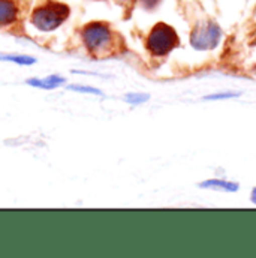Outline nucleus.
Masks as SVG:
<instances>
[{
  "label": "nucleus",
  "mask_w": 256,
  "mask_h": 258,
  "mask_svg": "<svg viewBox=\"0 0 256 258\" xmlns=\"http://www.w3.org/2000/svg\"><path fill=\"white\" fill-rule=\"evenodd\" d=\"M81 38L84 47L92 56L108 54L116 42V35L108 23L92 21L81 29Z\"/></svg>",
  "instance_id": "obj_1"
},
{
  "label": "nucleus",
  "mask_w": 256,
  "mask_h": 258,
  "mask_svg": "<svg viewBox=\"0 0 256 258\" xmlns=\"http://www.w3.org/2000/svg\"><path fill=\"white\" fill-rule=\"evenodd\" d=\"M69 14L70 9L67 5L56 0H47L33 9L30 21L41 32H53L69 18Z\"/></svg>",
  "instance_id": "obj_2"
},
{
  "label": "nucleus",
  "mask_w": 256,
  "mask_h": 258,
  "mask_svg": "<svg viewBox=\"0 0 256 258\" xmlns=\"http://www.w3.org/2000/svg\"><path fill=\"white\" fill-rule=\"evenodd\" d=\"M179 44L180 39L177 32L166 23H157L153 26L145 39V48L154 57L168 56L174 48L179 47Z\"/></svg>",
  "instance_id": "obj_3"
},
{
  "label": "nucleus",
  "mask_w": 256,
  "mask_h": 258,
  "mask_svg": "<svg viewBox=\"0 0 256 258\" xmlns=\"http://www.w3.org/2000/svg\"><path fill=\"white\" fill-rule=\"evenodd\" d=\"M222 39V29L211 20L199 21L191 33V44L198 51L214 50Z\"/></svg>",
  "instance_id": "obj_4"
},
{
  "label": "nucleus",
  "mask_w": 256,
  "mask_h": 258,
  "mask_svg": "<svg viewBox=\"0 0 256 258\" xmlns=\"http://www.w3.org/2000/svg\"><path fill=\"white\" fill-rule=\"evenodd\" d=\"M18 18V6L14 0H0V27L11 26Z\"/></svg>",
  "instance_id": "obj_5"
},
{
  "label": "nucleus",
  "mask_w": 256,
  "mask_h": 258,
  "mask_svg": "<svg viewBox=\"0 0 256 258\" xmlns=\"http://www.w3.org/2000/svg\"><path fill=\"white\" fill-rule=\"evenodd\" d=\"M204 189H214V191H225V192H235L238 191V183L229 182V180H220V179H210L199 185Z\"/></svg>",
  "instance_id": "obj_6"
},
{
  "label": "nucleus",
  "mask_w": 256,
  "mask_h": 258,
  "mask_svg": "<svg viewBox=\"0 0 256 258\" xmlns=\"http://www.w3.org/2000/svg\"><path fill=\"white\" fill-rule=\"evenodd\" d=\"M27 83L30 86H33V87H38V89L51 90V89H56L60 84H63L64 78L60 77V75H50V77H45V78H30Z\"/></svg>",
  "instance_id": "obj_7"
},
{
  "label": "nucleus",
  "mask_w": 256,
  "mask_h": 258,
  "mask_svg": "<svg viewBox=\"0 0 256 258\" xmlns=\"http://www.w3.org/2000/svg\"><path fill=\"white\" fill-rule=\"evenodd\" d=\"M0 60H3V62H12V63L21 64V66L33 64L36 62L33 57L24 56V54H6V56H0Z\"/></svg>",
  "instance_id": "obj_8"
},
{
  "label": "nucleus",
  "mask_w": 256,
  "mask_h": 258,
  "mask_svg": "<svg viewBox=\"0 0 256 258\" xmlns=\"http://www.w3.org/2000/svg\"><path fill=\"white\" fill-rule=\"evenodd\" d=\"M238 96H240V93H237V92L225 90V92H217V93L207 95L204 99H207V101H223V99H234V98H238Z\"/></svg>",
  "instance_id": "obj_9"
},
{
  "label": "nucleus",
  "mask_w": 256,
  "mask_h": 258,
  "mask_svg": "<svg viewBox=\"0 0 256 258\" xmlns=\"http://www.w3.org/2000/svg\"><path fill=\"white\" fill-rule=\"evenodd\" d=\"M148 95L145 93H129L126 95V102L132 104V105H139V104H144L148 101Z\"/></svg>",
  "instance_id": "obj_10"
},
{
  "label": "nucleus",
  "mask_w": 256,
  "mask_h": 258,
  "mask_svg": "<svg viewBox=\"0 0 256 258\" xmlns=\"http://www.w3.org/2000/svg\"><path fill=\"white\" fill-rule=\"evenodd\" d=\"M69 90H73V92H79V93H90V95H99L102 96L104 93L95 87H90V86H79V84H73V86H69Z\"/></svg>",
  "instance_id": "obj_11"
},
{
  "label": "nucleus",
  "mask_w": 256,
  "mask_h": 258,
  "mask_svg": "<svg viewBox=\"0 0 256 258\" xmlns=\"http://www.w3.org/2000/svg\"><path fill=\"white\" fill-rule=\"evenodd\" d=\"M139 2H141L142 8H144V9H147V11L154 9V8L160 3V0H139Z\"/></svg>",
  "instance_id": "obj_12"
},
{
  "label": "nucleus",
  "mask_w": 256,
  "mask_h": 258,
  "mask_svg": "<svg viewBox=\"0 0 256 258\" xmlns=\"http://www.w3.org/2000/svg\"><path fill=\"white\" fill-rule=\"evenodd\" d=\"M250 198H252L253 204H256V188H253V191H252V195H250Z\"/></svg>",
  "instance_id": "obj_13"
},
{
  "label": "nucleus",
  "mask_w": 256,
  "mask_h": 258,
  "mask_svg": "<svg viewBox=\"0 0 256 258\" xmlns=\"http://www.w3.org/2000/svg\"><path fill=\"white\" fill-rule=\"evenodd\" d=\"M117 3H129L130 0H116Z\"/></svg>",
  "instance_id": "obj_14"
}]
</instances>
